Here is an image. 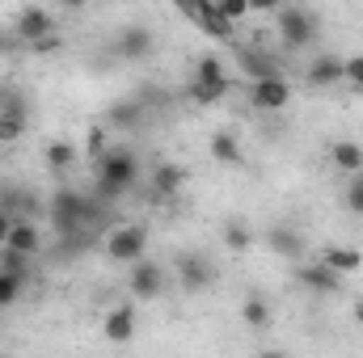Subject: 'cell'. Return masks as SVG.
I'll list each match as a JSON object with an SVG mask.
<instances>
[{
	"label": "cell",
	"mask_w": 363,
	"mask_h": 358,
	"mask_svg": "<svg viewBox=\"0 0 363 358\" xmlns=\"http://www.w3.org/2000/svg\"><path fill=\"white\" fill-rule=\"evenodd\" d=\"M140 181V161H135V152L131 148H106L101 156H97V194L101 198H123L131 185Z\"/></svg>",
	"instance_id": "cell-1"
},
{
	"label": "cell",
	"mask_w": 363,
	"mask_h": 358,
	"mask_svg": "<svg viewBox=\"0 0 363 358\" xmlns=\"http://www.w3.org/2000/svg\"><path fill=\"white\" fill-rule=\"evenodd\" d=\"M274 30H279V42H283L287 51H308V47H317V38H321V21H317L304 4H283V8L274 13Z\"/></svg>",
	"instance_id": "cell-2"
},
{
	"label": "cell",
	"mask_w": 363,
	"mask_h": 358,
	"mask_svg": "<svg viewBox=\"0 0 363 358\" xmlns=\"http://www.w3.org/2000/svg\"><path fill=\"white\" fill-rule=\"evenodd\" d=\"M30 127V97L17 85H0V148L17 144Z\"/></svg>",
	"instance_id": "cell-3"
},
{
	"label": "cell",
	"mask_w": 363,
	"mask_h": 358,
	"mask_svg": "<svg viewBox=\"0 0 363 358\" xmlns=\"http://www.w3.org/2000/svg\"><path fill=\"white\" fill-rule=\"evenodd\" d=\"M174 270H178L182 291H190V295H203V291L216 287V278H220L216 262H211L207 253H199V249H182L178 258H174Z\"/></svg>",
	"instance_id": "cell-4"
},
{
	"label": "cell",
	"mask_w": 363,
	"mask_h": 358,
	"mask_svg": "<svg viewBox=\"0 0 363 358\" xmlns=\"http://www.w3.org/2000/svg\"><path fill=\"white\" fill-rule=\"evenodd\" d=\"M148 253V228L144 224H118L110 236H106V258L114 266H131Z\"/></svg>",
	"instance_id": "cell-5"
},
{
	"label": "cell",
	"mask_w": 363,
	"mask_h": 358,
	"mask_svg": "<svg viewBox=\"0 0 363 358\" xmlns=\"http://www.w3.org/2000/svg\"><path fill=\"white\" fill-rule=\"evenodd\" d=\"M127 291H131V299H140V304H157V299L165 295V266H157V262L144 253L140 262H131Z\"/></svg>",
	"instance_id": "cell-6"
},
{
	"label": "cell",
	"mask_w": 363,
	"mask_h": 358,
	"mask_svg": "<svg viewBox=\"0 0 363 358\" xmlns=\"http://www.w3.org/2000/svg\"><path fill=\"white\" fill-rule=\"evenodd\" d=\"M152 51H157V34H152L148 25H123V30L114 34V55H118L123 64H144Z\"/></svg>",
	"instance_id": "cell-7"
},
{
	"label": "cell",
	"mask_w": 363,
	"mask_h": 358,
	"mask_svg": "<svg viewBox=\"0 0 363 358\" xmlns=\"http://www.w3.org/2000/svg\"><path fill=\"white\" fill-rule=\"evenodd\" d=\"M250 105L262 110V114H283V110L291 105V85H287V76L250 81Z\"/></svg>",
	"instance_id": "cell-8"
},
{
	"label": "cell",
	"mask_w": 363,
	"mask_h": 358,
	"mask_svg": "<svg viewBox=\"0 0 363 358\" xmlns=\"http://www.w3.org/2000/svg\"><path fill=\"white\" fill-rule=\"evenodd\" d=\"M55 25H60V21H55L43 4H26V8L13 17V34H17L21 47H30V42H38V38H51Z\"/></svg>",
	"instance_id": "cell-9"
},
{
	"label": "cell",
	"mask_w": 363,
	"mask_h": 358,
	"mask_svg": "<svg viewBox=\"0 0 363 358\" xmlns=\"http://www.w3.org/2000/svg\"><path fill=\"white\" fill-rule=\"evenodd\" d=\"M296 282H300L304 291H313V295H338V291H342V274L330 270L321 258H313V262H296Z\"/></svg>",
	"instance_id": "cell-10"
},
{
	"label": "cell",
	"mask_w": 363,
	"mask_h": 358,
	"mask_svg": "<svg viewBox=\"0 0 363 358\" xmlns=\"http://www.w3.org/2000/svg\"><path fill=\"white\" fill-rule=\"evenodd\" d=\"M190 85H199V89H211V93H220V97H228V89H233V76H228L224 59H220L216 51H207V55H199V59H194Z\"/></svg>",
	"instance_id": "cell-11"
},
{
	"label": "cell",
	"mask_w": 363,
	"mask_h": 358,
	"mask_svg": "<svg viewBox=\"0 0 363 358\" xmlns=\"http://www.w3.org/2000/svg\"><path fill=\"white\" fill-rule=\"evenodd\" d=\"M190 21H194L207 38H216V42H233V38H237V25L220 13V4H216V0H194Z\"/></svg>",
	"instance_id": "cell-12"
},
{
	"label": "cell",
	"mask_w": 363,
	"mask_h": 358,
	"mask_svg": "<svg viewBox=\"0 0 363 358\" xmlns=\"http://www.w3.org/2000/svg\"><path fill=\"white\" fill-rule=\"evenodd\" d=\"M140 122H148V101L135 93V97H123L106 110V127L110 131H135Z\"/></svg>",
	"instance_id": "cell-13"
},
{
	"label": "cell",
	"mask_w": 363,
	"mask_h": 358,
	"mask_svg": "<svg viewBox=\"0 0 363 358\" xmlns=\"http://www.w3.org/2000/svg\"><path fill=\"white\" fill-rule=\"evenodd\" d=\"M4 249H13V253H26V258H34V253L43 249V232H38L34 215H13V228H9V241H4Z\"/></svg>",
	"instance_id": "cell-14"
},
{
	"label": "cell",
	"mask_w": 363,
	"mask_h": 358,
	"mask_svg": "<svg viewBox=\"0 0 363 358\" xmlns=\"http://www.w3.org/2000/svg\"><path fill=\"white\" fill-rule=\"evenodd\" d=\"M101 333H106V342L127 346L135 337V304H114L106 312V321H101Z\"/></svg>",
	"instance_id": "cell-15"
},
{
	"label": "cell",
	"mask_w": 363,
	"mask_h": 358,
	"mask_svg": "<svg viewBox=\"0 0 363 358\" xmlns=\"http://www.w3.org/2000/svg\"><path fill=\"white\" fill-rule=\"evenodd\" d=\"M267 245H271L274 258H283V262H304V236L291 224H271L267 228Z\"/></svg>",
	"instance_id": "cell-16"
},
{
	"label": "cell",
	"mask_w": 363,
	"mask_h": 358,
	"mask_svg": "<svg viewBox=\"0 0 363 358\" xmlns=\"http://www.w3.org/2000/svg\"><path fill=\"white\" fill-rule=\"evenodd\" d=\"M148 190H152V198H178L182 190H186V169L174 165V161H161V165H152V178H148Z\"/></svg>",
	"instance_id": "cell-17"
},
{
	"label": "cell",
	"mask_w": 363,
	"mask_h": 358,
	"mask_svg": "<svg viewBox=\"0 0 363 358\" xmlns=\"http://www.w3.org/2000/svg\"><path fill=\"white\" fill-rule=\"evenodd\" d=\"M237 64H241V72H245L250 81H262V76H283L279 59H274L271 51H262V47H241V51H237Z\"/></svg>",
	"instance_id": "cell-18"
},
{
	"label": "cell",
	"mask_w": 363,
	"mask_h": 358,
	"mask_svg": "<svg viewBox=\"0 0 363 358\" xmlns=\"http://www.w3.org/2000/svg\"><path fill=\"white\" fill-rule=\"evenodd\" d=\"M325 156H330V165H334L338 173H347V178H351V173H363V144H355V139H334Z\"/></svg>",
	"instance_id": "cell-19"
},
{
	"label": "cell",
	"mask_w": 363,
	"mask_h": 358,
	"mask_svg": "<svg viewBox=\"0 0 363 358\" xmlns=\"http://www.w3.org/2000/svg\"><path fill=\"white\" fill-rule=\"evenodd\" d=\"M317 258H321L330 270H338L342 278H347V274H355V270H363V253H359V249H351V245H325Z\"/></svg>",
	"instance_id": "cell-20"
},
{
	"label": "cell",
	"mask_w": 363,
	"mask_h": 358,
	"mask_svg": "<svg viewBox=\"0 0 363 358\" xmlns=\"http://www.w3.org/2000/svg\"><path fill=\"white\" fill-rule=\"evenodd\" d=\"M308 85H317V89L342 85V59H338V55H317V59L308 64Z\"/></svg>",
	"instance_id": "cell-21"
},
{
	"label": "cell",
	"mask_w": 363,
	"mask_h": 358,
	"mask_svg": "<svg viewBox=\"0 0 363 358\" xmlns=\"http://www.w3.org/2000/svg\"><path fill=\"white\" fill-rule=\"evenodd\" d=\"M43 156H47V169H51V173H68V169L81 161V148L68 144V139H51Z\"/></svg>",
	"instance_id": "cell-22"
},
{
	"label": "cell",
	"mask_w": 363,
	"mask_h": 358,
	"mask_svg": "<svg viewBox=\"0 0 363 358\" xmlns=\"http://www.w3.org/2000/svg\"><path fill=\"white\" fill-rule=\"evenodd\" d=\"M241 321H245L250 329H258V333H262V329H271V325H274L271 304H267L258 291H250V295H245V304H241Z\"/></svg>",
	"instance_id": "cell-23"
},
{
	"label": "cell",
	"mask_w": 363,
	"mask_h": 358,
	"mask_svg": "<svg viewBox=\"0 0 363 358\" xmlns=\"http://www.w3.org/2000/svg\"><path fill=\"white\" fill-rule=\"evenodd\" d=\"M207 148H211V156H216L220 165H241V161H245V152H241V139H237L233 131H216Z\"/></svg>",
	"instance_id": "cell-24"
},
{
	"label": "cell",
	"mask_w": 363,
	"mask_h": 358,
	"mask_svg": "<svg viewBox=\"0 0 363 358\" xmlns=\"http://www.w3.org/2000/svg\"><path fill=\"white\" fill-rule=\"evenodd\" d=\"M220 236H224V249L228 253H250V245H254V228L245 219H228L220 228Z\"/></svg>",
	"instance_id": "cell-25"
},
{
	"label": "cell",
	"mask_w": 363,
	"mask_h": 358,
	"mask_svg": "<svg viewBox=\"0 0 363 358\" xmlns=\"http://www.w3.org/2000/svg\"><path fill=\"white\" fill-rule=\"evenodd\" d=\"M0 207H4L9 215H38V198H34L26 185H9V190L0 194Z\"/></svg>",
	"instance_id": "cell-26"
},
{
	"label": "cell",
	"mask_w": 363,
	"mask_h": 358,
	"mask_svg": "<svg viewBox=\"0 0 363 358\" xmlns=\"http://www.w3.org/2000/svg\"><path fill=\"white\" fill-rule=\"evenodd\" d=\"M21 291H26V274L0 266V308H13L21 299Z\"/></svg>",
	"instance_id": "cell-27"
},
{
	"label": "cell",
	"mask_w": 363,
	"mask_h": 358,
	"mask_svg": "<svg viewBox=\"0 0 363 358\" xmlns=\"http://www.w3.org/2000/svg\"><path fill=\"white\" fill-rule=\"evenodd\" d=\"M342 207H347L351 215H363V173H351L347 190H342Z\"/></svg>",
	"instance_id": "cell-28"
},
{
	"label": "cell",
	"mask_w": 363,
	"mask_h": 358,
	"mask_svg": "<svg viewBox=\"0 0 363 358\" xmlns=\"http://www.w3.org/2000/svg\"><path fill=\"white\" fill-rule=\"evenodd\" d=\"M342 85H351V89H363V55H351V59H342Z\"/></svg>",
	"instance_id": "cell-29"
},
{
	"label": "cell",
	"mask_w": 363,
	"mask_h": 358,
	"mask_svg": "<svg viewBox=\"0 0 363 358\" xmlns=\"http://www.w3.org/2000/svg\"><path fill=\"white\" fill-rule=\"evenodd\" d=\"M216 4H220V13H224V17H228L233 25L250 17V0H216Z\"/></svg>",
	"instance_id": "cell-30"
},
{
	"label": "cell",
	"mask_w": 363,
	"mask_h": 358,
	"mask_svg": "<svg viewBox=\"0 0 363 358\" xmlns=\"http://www.w3.org/2000/svg\"><path fill=\"white\" fill-rule=\"evenodd\" d=\"M17 47H21V42H17V34H13V30H0V59H4V55H13Z\"/></svg>",
	"instance_id": "cell-31"
},
{
	"label": "cell",
	"mask_w": 363,
	"mask_h": 358,
	"mask_svg": "<svg viewBox=\"0 0 363 358\" xmlns=\"http://www.w3.org/2000/svg\"><path fill=\"white\" fill-rule=\"evenodd\" d=\"M279 8H283V0H250V13H279Z\"/></svg>",
	"instance_id": "cell-32"
},
{
	"label": "cell",
	"mask_w": 363,
	"mask_h": 358,
	"mask_svg": "<svg viewBox=\"0 0 363 358\" xmlns=\"http://www.w3.org/2000/svg\"><path fill=\"white\" fill-rule=\"evenodd\" d=\"M9 228H13V215L0 207V249H4V241H9Z\"/></svg>",
	"instance_id": "cell-33"
},
{
	"label": "cell",
	"mask_w": 363,
	"mask_h": 358,
	"mask_svg": "<svg viewBox=\"0 0 363 358\" xmlns=\"http://www.w3.org/2000/svg\"><path fill=\"white\" fill-rule=\"evenodd\" d=\"M351 316H355V325H363V295L351 304Z\"/></svg>",
	"instance_id": "cell-34"
},
{
	"label": "cell",
	"mask_w": 363,
	"mask_h": 358,
	"mask_svg": "<svg viewBox=\"0 0 363 358\" xmlns=\"http://www.w3.org/2000/svg\"><path fill=\"white\" fill-rule=\"evenodd\" d=\"M174 4H178L182 13H186V17H190V13H194V0H174Z\"/></svg>",
	"instance_id": "cell-35"
},
{
	"label": "cell",
	"mask_w": 363,
	"mask_h": 358,
	"mask_svg": "<svg viewBox=\"0 0 363 358\" xmlns=\"http://www.w3.org/2000/svg\"><path fill=\"white\" fill-rule=\"evenodd\" d=\"M64 8H81V4H89V0H60Z\"/></svg>",
	"instance_id": "cell-36"
}]
</instances>
